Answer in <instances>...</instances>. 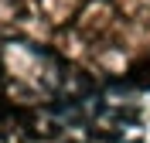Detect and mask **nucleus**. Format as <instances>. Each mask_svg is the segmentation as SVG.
I'll list each match as a JSON object with an SVG mask.
<instances>
[{
  "label": "nucleus",
  "instance_id": "nucleus-1",
  "mask_svg": "<svg viewBox=\"0 0 150 143\" xmlns=\"http://www.w3.org/2000/svg\"><path fill=\"white\" fill-rule=\"evenodd\" d=\"M126 82L137 89H150V61H140V65L130 68V75H126Z\"/></svg>",
  "mask_w": 150,
  "mask_h": 143
},
{
  "label": "nucleus",
  "instance_id": "nucleus-3",
  "mask_svg": "<svg viewBox=\"0 0 150 143\" xmlns=\"http://www.w3.org/2000/svg\"><path fill=\"white\" fill-rule=\"evenodd\" d=\"M10 116H14V109H10V102H4V99H0V123H4V119H10Z\"/></svg>",
  "mask_w": 150,
  "mask_h": 143
},
{
  "label": "nucleus",
  "instance_id": "nucleus-2",
  "mask_svg": "<svg viewBox=\"0 0 150 143\" xmlns=\"http://www.w3.org/2000/svg\"><path fill=\"white\" fill-rule=\"evenodd\" d=\"M89 136H92V143H120V133H112V130H89Z\"/></svg>",
  "mask_w": 150,
  "mask_h": 143
},
{
  "label": "nucleus",
  "instance_id": "nucleus-4",
  "mask_svg": "<svg viewBox=\"0 0 150 143\" xmlns=\"http://www.w3.org/2000/svg\"><path fill=\"white\" fill-rule=\"evenodd\" d=\"M65 143H79V140H65Z\"/></svg>",
  "mask_w": 150,
  "mask_h": 143
}]
</instances>
